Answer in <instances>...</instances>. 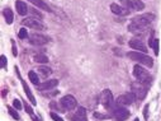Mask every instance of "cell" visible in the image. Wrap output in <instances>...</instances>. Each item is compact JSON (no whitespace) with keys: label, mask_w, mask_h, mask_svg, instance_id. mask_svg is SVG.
Masks as SVG:
<instances>
[{"label":"cell","mask_w":161,"mask_h":121,"mask_svg":"<svg viewBox=\"0 0 161 121\" xmlns=\"http://www.w3.org/2000/svg\"><path fill=\"white\" fill-rule=\"evenodd\" d=\"M35 61L36 63H39V64H47L48 63V57L43 54H38V55H35Z\"/></svg>","instance_id":"cell-21"},{"label":"cell","mask_w":161,"mask_h":121,"mask_svg":"<svg viewBox=\"0 0 161 121\" xmlns=\"http://www.w3.org/2000/svg\"><path fill=\"white\" fill-rule=\"evenodd\" d=\"M61 106L64 107V110H67V111H71L74 108H76V106H78V101H76V98L74 96H71V94H67V96H64L60 101Z\"/></svg>","instance_id":"cell-6"},{"label":"cell","mask_w":161,"mask_h":121,"mask_svg":"<svg viewBox=\"0 0 161 121\" xmlns=\"http://www.w3.org/2000/svg\"><path fill=\"white\" fill-rule=\"evenodd\" d=\"M15 9H16V12H18V14H20V15H25L28 13V6L24 2H16L15 3Z\"/></svg>","instance_id":"cell-18"},{"label":"cell","mask_w":161,"mask_h":121,"mask_svg":"<svg viewBox=\"0 0 161 121\" xmlns=\"http://www.w3.org/2000/svg\"><path fill=\"white\" fill-rule=\"evenodd\" d=\"M57 84H58L57 79H51L48 82H43V83L37 84V89H39V91H48L51 88H55Z\"/></svg>","instance_id":"cell-14"},{"label":"cell","mask_w":161,"mask_h":121,"mask_svg":"<svg viewBox=\"0 0 161 121\" xmlns=\"http://www.w3.org/2000/svg\"><path fill=\"white\" fill-rule=\"evenodd\" d=\"M72 121H88L86 119V110L84 107H79L78 111L75 112V115L71 117Z\"/></svg>","instance_id":"cell-16"},{"label":"cell","mask_w":161,"mask_h":121,"mask_svg":"<svg viewBox=\"0 0 161 121\" xmlns=\"http://www.w3.org/2000/svg\"><path fill=\"white\" fill-rule=\"evenodd\" d=\"M0 59H2V68L5 69L6 68V57H5V55H2Z\"/></svg>","instance_id":"cell-33"},{"label":"cell","mask_w":161,"mask_h":121,"mask_svg":"<svg viewBox=\"0 0 161 121\" xmlns=\"http://www.w3.org/2000/svg\"><path fill=\"white\" fill-rule=\"evenodd\" d=\"M28 13H31L32 15L37 17V18H42V17H43V15H42L39 12H37L36 9H33V8H28Z\"/></svg>","instance_id":"cell-27"},{"label":"cell","mask_w":161,"mask_h":121,"mask_svg":"<svg viewBox=\"0 0 161 121\" xmlns=\"http://www.w3.org/2000/svg\"><path fill=\"white\" fill-rule=\"evenodd\" d=\"M128 45H130L131 49L141 51V53H146V51H147V47L145 46V44H143V42L141 40H138V38H132V40H130Z\"/></svg>","instance_id":"cell-13"},{"label":"cell","mask_w":161,"mask_h":121,"mask_svg":"<svg viewBox=\"0 0 161 121\" xmlns=\"http://www.w3.org/2000/svg\"><path fill=\"white\" fill-rule=\"evenodd\" d=\"M13 106H14L15 110H20V108H22V102H20L18 98H15V100L13 101Z\"/></svg>","instance_id":"cell-28"},{"label":"cell","mask_w":161,"mask_h":121,"mask_svg":"<svg viewBox=\"0 0 161 121\" xmlns=\"http://www.w3.org/2000/svg\"><path fill=\"white\" fill-rule=\"evenodd\" d=\"M24 108H25V111H27V114H29L31 116H35V115H33V110H32V107L28 105V103H25V105H24Z\"/></svg>","instance_id":"cell-30"},{"label":"cell","mask_w":161,"mask_h":121,"mask_svg":"<svg viewBox=\"0 0 161 121\" xmlns=\"http://www.w3.org/2000/svg\"><path fill=\"white\" fill-rule=\"evenodd\" d=\"M152 21H155V14L145 13V14H141V15L134 17V18L132 19V23L137 24V25H141V27L148 28V25L152 23Z\"/></svg>","instance_id":"cell-3"},{"label":"cell","mask_w":161,"mask_h":121,"mask_svg":"<svg viewBox=\"0 0 161 121\" xmlns=\"http://www.w3.org/2000/svg\"><path fill=\"white\" fill-rule=\"evenodd\" d=\"M143 116H145V120L148 119V105L145 106V110H143Z\"/></svg>","instance_id":"cell-34"},{"label":"cell","mask_w":161,"mask_h":121,"mask_svg":"<svg viewBox=\"0 0 161 121\" xmlns=\"http://www.w3.org/2000/svg\"><path fill=\"white\" fill-rule=\"evenodd\" d=\"M112 115H113V117H114L115 121H124V120L128 119L130 112H128V110H127V108H124V107H122V106H118V105H117V107L113 108Z\"/></svg>","instance_id":"cell-7"},{"label":"cell","mask_w":161,"mask_h":121,"mask_svg":"<svg viewBox=\"0 0 161 121\" xmlns=\"http://www.w3.org/2000/svg\"><path fill=\"white\" fill-rule=\"evenodd\" d=\"M18 37L19 38H27L28 37V31L27 29H25V28H20L19 29V33H18Z\"/></svg>","instance_id":"cell-26"},{"label":"cell","mask_w":161,"mask_h":121,"mask_svg":"<svg viewBox=\"0 0 161 121\" xmlns=\"http://www.w3.org/2000/svg\"><path fill=\"white\" fill-rule=\"evenodd\" d=\"M133 75H134V78H136V79H137L138 82L143 83V84L146 85V87L151 85L152 78H151L150 73L146 70V69H145V68H142L141 64H136V65L133 66Z\"/></svg>","instance_id":"cell-1"},{"label":"cell","mask_w":161,"mask_h":121,"mask_svg":"<svg viewBox=\"0 0 161 121\" xmlns=\"http://www.w3.org/2000/svg\"><path fill=\"white\" fill-rule=\"evenodd\" d=\"M12 49H13V55L16 56L18 55V51H16V46H15V41L12 40Z\"/></svg>","instance_id":"cell-32"},{"label":"cell","mask_w":161,"mask_h":121,"mask_svg":"<svg viewBox=\"0 0 161 121\" xmlns=\"http://www.w3.org/2000/svg\"><path fill=\"white\" fill-rule=\"evenodd\" d=\"M32 4H35L36 6H38L39 9H43V10H47V12H52L51 10V8L43 2V0H29Z\"/></svg>","instance_id":"cell-20"},{"label":"cell","mask_w":161,"mask_h":121,"mask_svg":"<svg viewBox=\"0 0 161 121\" xmlns=\"http://www.w3.org/2000/svg\"><path fill=\"white\" fill-rule=\"evenodd\" d=\"M48 41H49V38L47 36H45V34H41V33H33L29 36V42L32 45L42 46V45H46Z\"/></svg>","instance_id":"cell-11"},{"label":"cell","mask_w":161,"mask_h":121,"mask_svg":"<svg viewBox=\"0 0 161 121\" xmlns=\"http://www.w3.org/2000/svg\"><path fill=\"white\" fill-rule=\"evenodd\" d=\"M159 40L155 38V40H151L150 41V47H154V51H155V55H159Z\"/></svg>","instance_id":"cell-24"},{"label":"cell","mask_w":161,"mask_h":121,"mask_svg":"<svg viewBox=\"0 0 161 121\" xmlns=\"http://www.w3.org/2000/svg\"><path fill=\"white\" fill-rule=\"evenodd\" d=\"M100 103L103 105L105 108H109L113 106V94L111 92V89H104L100 93Z\"/></svg>","instance_id":"cell-9"},{"label":"cell","mask_w":161,"mask_h":121,"mask_svg":"<svg viewBox=\"0 0 161 121\" xmlns=\"http://www.w3.org/2000/svg\"><path fill=\"white\" fill-rule=\"evenodd\" d=\"M22 23H23V25H25V27H28V28H32V29H37V31H45L46 29V27L41 23V21H38L36 18H27Z\"/></svg>","instance_id":"cell-10"},{"label":"cell","mask_w":161,"mask_h":121,"mask_svg":"<svg viewBox=\"0 0 161 121\" xmlns=\"http://www.w3.org/2000/svg\"><path fill=\"white\" fill-rule=\"evenodd\" d=\"M134 100H136V96H134L132 92H128V93H124V94L118 96L117 105L118 106H130L134 102Z\"/></svg>","instance_id":"cell-8"},{"label":"cell","mask_w":161,"mask_h":121,"mask_svg":"<svg viewBox=\"0 0 161 121\" xmlns=\"http://www.w3.org/2000/svg\"><path fill=\"white\" fill-rule=\"evenodd\" d=\"M28 76H29V79H31V82L32 83H35V84H39L38 82H39V79H38V74L36 73V72H29L28 73Z\"/></svg>","instance_id":"cell-23"},{"label":"cell","mask_w":161,"mask_h":121,"mask_svg":"<svg viewBox=\"0 0 161 121\" xmlns=\"http://www.w3.org/2000/svg\"><path fill=\"white\" fill-rule=\"evenodd\" d=\"M8 114H9L14 120H19V115H18V112H16L13 107H10V106H8Z\"/></svg>","instance_id":"cell-25"},{"label":"cell","mask_w":161,"mask_h":121,"mask_svg":"<svg viewBox=\"0 0 161 121\" xmlns=\"http://www.w3.org/2000/svg\"><path fill=\"white\" fill-rule=\"evenodd\" d=\"M128 57L132 59L133 61H138L141 65H146L148 68L154 66V60L148 55H146L145 53H141V51H132V53H128Z\"/></svg>","instance_id":"cell-2"},{"label":"cell","mask_w":161,"mask_h":121,"mask_svg":"<svg viewBox=\"0 0 161 121\" xmlns=\"http://www.w3.org/2000/svg\"><path fill=\"white\" fill-rule=\"evenodd\" d=\"M32 120H33V121H39V120H38L36 116H32Z\"/></svg>","instance_id":"cell-35"},{"label":"cell","mask_w":161,"mask_h":121,"mask_svg":"<svg viewBox=\"0 0 161 121\" xmlns=\"http://www.w3.org/2000/svg\"><path fill=\"white\" fill-rule=\"evenodd\" d=\"M15 72H16V75H18V78L20 79V82H22V85H23V89H24V92H25V94H27V97H28V100L31 101V103L32 105H37V102H36V98H35V96L32 94V92H31V88L27 85V83L24 82V79H22V76H20V73H19V69L15 66Z\"/></svg>","instance_id":"cell-12"},{"label":"cell","mask_w":161,"mask_h":121,"mask_svg":"<svg viewBox=\"0 0 161 121\" xmlns=\"http://www.w3.org/2000/svg\"><path fill=\"white\" fill-rule=\"evenodd\" d=\"M122 6L131 10H142L145 9V4L141 0H121Z\"/></svg>","instance_id":"cell-5"},{"label":"cell","mask_w":161,"mask_h":121,"mask_svg":"<svg viewBox=\"0 0 161 121\" xmlns=\"http://www.w3.org/2000/svg\"><path fill=\"white\" fill-rule=\"evenodd\" d=\"M132 93L136 96L137 100H143L147 94V87L143 83L137 82L132 84Z\"/></svg>","instance_id":"cell-4"},{"label":"cell","mask_w":161,"mask_h":121,"mask_svg":"<svg viewBox=\"0 0 161 121\" xmlns=\"http://www.w3.org/2000/svg\"><path fill=\"white\" fill-rule=\"evenodd\" d=\"M94 117H95V119H99V120L108 119V116H105V115H101V114H99V112H94Z\"/></svg>","instance_id":"cell-31"},{"label":"cell","mask_w":161,"mask_h":121,"mask_svg":"<svg viewBox=\"0 0 161 121\" xmlns=\"http://www.w3.org/2000/svg\"><path fill=\"white\" fill-rule=\"evenodd\" d=\"M111 10L117 14V15H128L130 14V9H127V8L124 6H121V5H118V4H111Z\"/></svg>","instance_id":"cell-15"},{"label":"cell","mask_w":161,"mask_h":121,"mask_svg":"<svg viewBox=\"0 0 161 121\" xmlns=\"http://www.w3.org/2000/svg\"><path fill=\"white\" fill-rule=\"evenodd\" d=\"M3 15H4L5 22H6L8 24H12V23H13L14 17H13V12H12L10 8H5V9L3 10Z\"/></svg>","instance_id":"cell-19"},{"label":"cell","mask_w":161,"mask_h":121,"mask_svg":"<svg viewBox=\"0 0 161 121\" xmlns=\"http://www.w3.org/2000/svg\"><path fill=\"white\" fill-rule=\"evenodd\" d=\"M134 121H140V120L138 119H134Z\"/></svg>","instance_id":"cell-36"},{"label":"cell","mask_w":161,"mask_h":121,"mask_svg":"<svg viewBox=\"0 0 161 121\" xmlns=\"http://www.w3.org/2000/svg\"><path fill=\"white\" fill-rule=\"evenodd\" d=\"M49 116H51V119H52L53 121H64V119L61 116H58L57 114H55V112H51Z\"/></svg>","instance_id":"cell-29"},{"label":"cell","mask_w":161,"mask_h":121,"mask_svg":"<svg viewBox=\"0 0 161 121\" xmlns=\"http://www.w3.org/2000/svg\"><path fill=\"white\" fill-rule=\"evenodd\" d=\"M128 31L134 33V34H140V33H145L147 31L146 27H141V25H137V24H134V23H131L128 25Z\"/></svg>","instance_id":"cell-17"},{"label":"cell","mask_w":161,"mask_h":121,"mask_svg":"<svg viewBox=\"0 0 161 121\" xmlns=\"http://www.w3.org/2000/svg\"><path fill=\"white\" fill-rule=\"evenodd\" d=\"M38 73L43 76V78H47L51 73H52V70H51L49 68H46V66H39L38 68Z\"/></svg>","instance_id":"cell-22"}]
</instances>
